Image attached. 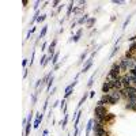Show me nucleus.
Segmentation results:
<instances>
[{
	"mask_svg": "<svg viewBox=\"0 0 136 136\" xmlns=\"http://www.w3.org/2000/svg\"><path fill=\"white\" fill-rule=\"evenodd\" d=\"M65 106H67V102H65V99L63 98V101H61V102H60V108L64 110V108H65Z\"/></svg>",
	"mask_w": 136,
	"mask_h": 136,
	"instance_id": "38",
	"label": "nucleus"
},
{
	"mask_svg": "<svg viewBox=\"0 0 136 136\" xmlns=\"http://www.w3.org/2000/svg\"><path fill=\"white\" fill-rule=\"evenodd\" d=\"M27 64H29V60L27 59H23V61H22V65H23V69L27 68Z\"/></svg>",
	"mask_w": 136,
	"mask_h": 136,
	"instance_id": "37",
	"label": "nucleus"
},
{
	"mask_svg": "<svg viewBox=\"0 0 136 136\" xmlns=\"http://www.w3.org/2000/svg\"><path fill=\"white\" fill-rule=\"evenodd\" d=\"M82 110H78V116H76V120L74 121V128H78L79 127V122H80V118H82Z\"/></svg>",
	"mask_w": 136,
	"mask_h": 136,
	"instance_id": "18",
	"label": "nucleus"
},
{
	"mask_svg": "<svg viewBox=\"0 0 136 136\" xmlns=\"http://www.w3.org/2000/svg\"><path fill=\"white\" fill-rule=\"evenodd\" d=\"M121 83H122V86H124V87L132 86V78H131V75H129L128 72L124 74V75L121 76Z\"/></svg>",
	"mask_w": 136,
	"mask_h": 136,
	"instance_id": "6",
	"label": "nucleus"
},
{
	"mask_svg": "<svg viewBox=\"0 0 136 136\" xmlns=\"http://www.w3.org/2000/svg\"><path fill=\"white\" fill-rule=\"evenodd\" d=\"M93 127H94V118H90L87 121V125H86V132H85L86 136H90V132L93 131Z\"/></svg>",
	"mask_w": 136,
	"mask_h": 136,
	"instance_id": "12",
	"label": "nucleus"
},
{
	"mask_svg": "<svg viewBox=\"0 0 136 136\" xmlns=\"http://www.w3.org/2000/svg\"><path fill=\"white\" fill-rule=\"evenodd\" d=\"M97 55V50H94V52H91V55H90V57L87 59L86 61H85V65H83V68H82V71L79 72V74H86L89 69L93 67V59H94V56Z\"/></svg>",
	"mask_w": 136,
	"mask_h": 136,
	"instance_id": "3",
	"label": "nucleus"
},
{
	"mask_svg": "<svg viewBox=\"0 0 136 136\" xmlns=\"http://www.w3.org/2000/svg\"><path fill=\"white\" fill-rule=\"evenodd\" d=\"M36 30H37V27H32V29H30L29 32H27V36H26L25 41H27V39H30V37H32V34H33L34 32H36Z\"/></svg>",
	"mask_w": 136,
	"mask_h": 136,
	"instance_id": "26",
	"label": "nucleus"
},
{
	"mask_svg": "<svg viewBox=\"0 0 136 136\" xmlns=\"http://www.w3.org/2000/svg\"><path fill=\"white\" fill-rule=\"evenodd\" d=\"M94 78H95V72L93 74V75L90 76V79H89V82H87V87H91L93 86V83H94Z\"/></svg>",
	"mask_w": 136,
	"mask_h": 136,
	"instance_id": "28",
	"label": "nucleus"
},
{
	"mask_svg": "<svg viewBox=\"0 0 136 136\" xmlns=\"http://www.w3.org/2000/svg\"><path fill=\"white\" fill-rule=\"evenodd\" d=\"M22 4H23V7H26V6L29 4V2H27V0H23V2H22Z\"/></svg>",
	"mask_w": 136,
	"mask_h": 136,
	"instance_id": "48",
	"label": "nucleus"
},
{
	"mask_svg": "<svg viewBox=\"0 0 136 136\" xmlns=\"http://www.w3.org/2000/svg\"><path fill=\"white\" fill-rule=\"evenodd\" d=\"M59 6H60V2H59V0H55V2H52V7H53V8H56V7L59 8Z\"/></svg>",
	"mask_w": 136,
	"mask_h": 136,
	"instance_id": "35",
	"label": "nucleus"
},
{
	"mask_svg": "<svg viewBox=\"0 0 136 136\" xmlns=\"http://www.w3.org/2000/svg\"><path fill=\"white\" fill-rule=\"evenodd\" d=\"M56 45H57V39H53V41H52L50 44H49V48H48V55L49 56H53L56 52H55V48H56Z\"/></svg>",
	"mask_w": 136,
	"mask_h": 136,
	"instance_id": "10",
	"label": "nucleus"
},
{
	"mask_svg": "<svg viewBox=\"0 0 136 136\" xmlns=\"http://www.w3.org/2000/svg\"><path fill=\"white\" fill-rule=\"evenodd\" d=\"M113 4H117V6H120V4H124V2H121V0H113Z\"/></svg>",
	"mask_w": 136,
	"mask_h": 136,
	"instance_id": "42",
	"label": "nucleus"
},
{
	"mask_svg": "<svg viewBox=\"0 0 136 136\" xmlns=\"http://www.w3.org/2000/svg\"><path fill=\"white\" fill-rule=\"evenodd\" d=\"M118 49H120V48H118V45L116 44V45H114V48H113V50H112V53H110V59H112V57H114V55L118 52Z\"/></svg>",
	"mask_w": 136,
	"mask_h": 136,
	"instance_id": "29",
	"label": "nucleus"
},
{
	"mask_svg": "<svg viewBox=\"0 0 136 136\" xmlns=\"http://www.w3.org/2000/svg\"><path fill=\"white\" fill-rule=\"evenodd\" d=\"M59 103H60V101H56V102H55L53 105H52V109H55V108H57V106H59Z\"/></svg>",
	"mask_w": 136,
	"mask_h": 136,
	"instance_id": "43",
	"label": "nucleus"
},
{
	"mask_svg": "<svg viewBox=\"0 0 136 136\" xmlns=\"http://www.w3.org/2000/svg\"><path fill=\"white\" fill-rule=\"evenodd\" d=\"M49 135V131L48 129H44V132H42V136H48Z\"/></svg>",
	"mask_w": 136,
	"mask_h": 136,
	"instance_id": "45",
	"label": "nucleus"
},
{
	"mask_svg": "<svg viewBox=\"0 0 136 136\" xmlns=\"http://www.w3.org/2000/svg\"><path fill=\"white\" fill-rule=\"evenodd\" d=\"M60 67H61V63H57V64H56V65H55L53 68H55V71H57V69H59Z\"/></svg>",
	"mask_w": 136,
	"mask_h": 136,
	"instance_id": "44",
	"label": "nucleus"
},
{
	"mask_svg": "<svg viewBox=\"0 0 136 136\" xmlns=\"http://www.w3.org/2000/svg\"><path fill=\"white\" fill-rule=\"evenodd\" d=\"M109 113L108 110V106H101V105H97V106L94 108V118H97L98 121L102 122L103 117L106 116Z\"/></svg>",
	"mask_w": 136,
	"mask_h": 136,
	"instance_id": "2",
	"label": "nucleus"
},
{
	"mask_svg": "<svg viewBox=\"0 0 136 136\" xmlns=\"http://www.w3.org/2000/svg\"><path fill=\"white\" fill-rule=\"evenodd\" d=\"M38 93H39V90H36V91H34V93H33V95H32V105H36V103H37Z\"/></svg>",
	"mask_w": 136,
	"mask_h": 136,
	"instance_id": "24",
	"label": "nucleus"
},
{
	"mask_svg": "<svg viewBox=\"0 0 136 136\" xmlns=\"http://www.w3.org/2000/svg\"><path fill=\"white\" fill-rule=\"evenodd\" d=\"M109 95H110L113 99H116L117 102L122 98V97H121V90H112L110 93H109Z\"/></svg>",
	"mask_w": 136,
	"mask_h": 136,
	"instance_id": "11",
	"label": "nucleus"
},
{
	"mask_svg": "<svg viewBox=\"0 0 136 136\" xmlns=\"http://www.w3.org/2000/svg\"><path fill=\"white\" fill-rule=\"evenodd\" d=\"M79 135V128H75V132H74V136H78Z\"/></svg>",
	"mask_w": 136,
	"mask_h": 136,
	"instance_id": "47",
	"label": "nucleus"
},
{
	"mask_svg": "<svg viewBox=\"0 0 136 136\" xmlns=\"http://www.w3.org/2000/svg\"><path fill=\"white\" fill-rule=\"evenodd\" d=\"M39 4H41V2H39V0H37V2L34 3V11H38V7H39Z\"/></svg>",
	"mask_w": 136,
	"mask_h": 136,
	"instance_id": "39",
	"label": "nucleus"
},
{
	"mask_svg": "<svg viewBox=\"0 0 136 136\" xmlns=\"http://www.w3.org/2000/svg\"><path fill=\"white\" fill-rule=\"evenodd\" d=\"M87 53H89V49H85V52H83V53L80 55V57H79V61H78V64H82L83 61H86L87 59Z\"/></svg>",
	"mask_w": 136,
	"mask_h": 136,
	"instance_id": "20",
	"label": "nucleus"
},
{
	"mask_svg": "<svg viewBox=\"0 0 136 136\" xmlns=\"http://www.w3.org/2000/svg\"><path fill=\"white\" fill-rule=\"evenodd\" d=\"M129 50H132V52H136V41L131 44V46H129Z\"/></svg>",
	"mask_w": 136,
	"mask_h": 136,
	"instance_id": "34",
	"label": "nucleus"
},
{
	"mask_svg": "<svg viewBox=\"0 0 136 136\" xmlns=\"http://www.w3.org/2000/svg\"><path fill=\"white\" fill-rule=\"evenodd\" d=\"M89 19H90V18H89V14H85V15L82 16V18L78 19V23H79V25H86Z\"/></svg>",
	"mask_w": 136,
	"mask_h": 136,
	"instance_id": "19",
	"label": "nucleus"
},
{
	"mask_svg": "<svg viewBox=\"0 0 136 136\" xmlns=\"http://www.w3.org/2000/svg\"><path fill=\"white\" fill-rule=\"evenodd\" d=\"M135 71H136V65H135Z\"/></svg>",
	"mask_w": 136,
	"mask_h": 136,
	"instance_id": "51",
	"label": "nucleus"
},
{
	"mask_svg": "<svg viewBox=\"0 0 136 136\" xmlns=\"http://www.w3.org/2000/svg\"><path fill=\"white\" fill-rule=\"evenodd\" d=\"M101 90H102V94H109L112 91V87H110V83L109 82H103L102 87H101Z\"/></svg>",
	"mask_w": 136,
	"mask_h": 136,
	"instance_id": "13",
	"label": "nucleus"
},
{
	"mask_svg": "<svg viewBox=\"0 0 136 136\" xmlns=\"http://www.w3.org/2000/svg\"><path fill=\"white\" fill-rule=\"evenodd\" d=\"M41 48H42V49H41V50H48V49H46V48H49V45H48V42H44Z\"/></svg>",
	"mask_w": 136,
	"mask_h": 136,
	"instance_id": "41",
	"label": "nucleus"
},
{
	"mask_svg": "<svg viewBox=\"0 0 136 136\" xmlns=\"http://www.w3.org/2000/svg\"><path fill=\"white\" fill-rule=\"evenodd\" d=\"M95 20H97V19H95V16H93V18H90L89 20H87V23H86V27H87V29H91V27L94 26Z\"/></svg>",
	"mask_w": 136,
	"mask_h": 136,
	"instance_id": "23",
	"label": "nucleus"
},
{
	"mask_svg": "<svg viewBox=\"0 0 136 136\" xmlns=\"http://www.w3.org/2000/svg\"><path fill=\"white\" fill-rule=\"evenodd\" d=\"M133 112H136V102H135V105H133Z\"/></svg>",
	"mask_w": 136,
	"mask_h": 136,
	"instance_id": "50",
	"label": "nucleus"
},
{
	"mask_svg": "<svg viewBox=\"0 0 136 136\" xmlns=\"http://www.w3.org/2000/svg\"><path fill=\"white\" fill-rule=\"evenodd\" d=\"M53 82H55V76H52V78L49 79V82H48V85H46V90H48V91H50L52 86H53Z\"/></svg>",
	"mask_w": 136,
	"mask_h": 136,
	"instance_id": "25",
	"label": "nucleus"
},
{
	"mask_svg": "<svg viewBox=\"0 0 136 136\" xmlns=\"http://www.w3.org/2000/svg\"><path fill=\"white\" fill-rule=\"evenodd\" d=\"M89 94H90V98H94V95H95V91L93 90V91H90Z\"/></svg>",
	"mask_w": 136,
	"mask_h": 136,
	"instance_id": "46",
	"label": "nucleus"
},
{
	"mask_svg": "<svg viewBox=\"0 0 136 136\" xmlns=\"http://www.w3.org/2000/svg\"><path fill=\"white\" fill-rule=\"evenodd\" d=\"M68 136H71V135H69V133H68Z\"/></svg>",
	"mask_w": 136,
	"mask_h": 136,
	"instance_id": "52",
	"label": "nucleus"
},
{
	"mask_svg": "<svg viewBox=\"0 0 136 136\" xmlns=\"http://www.w3.org/2000/svg\"><path fill=\"white\" fill-rule=\"evenodd\" d=\"M34 57H36V49H33V52H32V59H30V67H32L33 63H34Z\"/></svg>",
	"mask_w": 136,
	"mask_h": 136,
	"instance_id": "31",
	"label": "nucleus"
},
{
	"mask_svg": "<svg viewBox=\"0 0 136 136\" xmlns=\"http://www.w3.org/2000/svg\"><path fill=\"white\" fill-rule=\"evenodd\" d=\"M74 2H69V4L67 6V16H65V19L67 18H69V16H71V14H72V11H74Z\"/></svg>",
	"mask_w": 136,
	"mask_h": 136,
	"instance_id": "17",
	"label": "nucleus"
},
{
	"mask_svg": "<svg viewBox=\"0 0 136 136\" xmlns=\"http://www.w3.org/2000/svg\"><path fill=\"white\" fill-rule=\"evenodd\" d=\"M87 98H90V94H89V93H85V95H83V97L80 98V101H79V103H78V108H80L82 105L86 102V99H87Z\"/></svg>",
	"mask_w": 136,
	"mask_h": 136,
	"instance_id": "22",
	"label": "nucleus"
},
{
	"mask_svg": "<svg viewBox=\"0 0 136 136\" xmlns=\"http://www.w3.org/2000/svg\"><path fill=\"white\" fill-rule=\"evenodd\" d=\"M48 103H49V102H48V98H46L45 102H44V105H42V112H45L46 109H48Z\"/></svg>",
	"mask_w": 136,
	"mask_h": 136,
	"instance_id": "36",
	"label": "nucleus"
},
{
	"mask_svg": "<svg viewBox=\"0 0 136 136\" xmlns=\"http://www.w3.org/2000/svg\"><path fill=\"white\" fill-rule=\"evenodd\" d=\"M39 16H41V11H36V14H34V16H33V18H32V20H30V23H29V26H33V23H34V22H37V19L39 18Z\"/></svg>",
	"mask_w": 136,
	"mask_h": 136,
	"instance_id": "21",
	"label": "nucleus"
},
{
	"mask_svg": "<svg viewBox=\"0 0 136 136\" xmlns=\"http://www.w3.org/2000/svg\"><path fill=\"white\" fill-rule=\"evenodd\" d=\"M48 27H49L48 25H44V26H42V30H41V33H39L38 38H37V44H38V41H39V39H41V38H44V37L46 36V33H48Z\"/></svg>",
	"mask_w": 136,
	"mask_h": 136,
	"instance_id": "15",
	"label": "nucleus"
},
{
	"mask_svg": "<svg viewBox=\"0 0 136 136\" xmlns=\"http://www.w3.org/2000/svg\"><path fill=\"white\" fill-rule=\"evenodd\" d=\"M61 10H63V4H61V6H59V8H57V14H59Z\"/></svg>",
	"mask_w": 136,
	"mask_h": 136,
	"instance_id": "49",
	"label": "nucleus"
},
{
	"mask_svg": "<svg viewBox=\"0 0 136 136\" xmlns=\"http://www.w3.org/2000/svg\"><path fill=\"white\" fill-rule=\"evenodd\" d=\"M121 76H122V72H121V68H120V65H118V63H113L112 67H110V71H109V74L106 75V82L114 80V79H120Z\"/></svg>",
	"mask_w": 136,
	"mask_h": 136,
	"instance_id": "1",
	"label": "nucleus"
},
{
	"mask_svg": "<svg viewBox=\"0 0 136 136\" xmlns=\"http://www.w3.org/2000/svg\"><path fill=\"white\" fill-rule=\"evenodd\" d=\"M59 56H60V53H59V52H56L55 56H53V60H52V64H53V65L57 64V61H59Z\"/></svg>",
	"mask_w": 136,
	"mask_h": 136,
	"instance_id": "27",
	"label": "nucleus"
},
{
	"mask_svg": "<svg viewBox=\"0 0 136 136\" xmlns=\"http://www.w3.org/2000/svg\"><path fill=\"white\" fill-rule=\"evenodd\" d=\"M114 120H116V114H113V113H110V112H109L108 114L103 117L102 122H103L105 125H112L113 122H114Z\"/></svg>",
	"mask_w": 136,
	"mask_h": 136,
	"instance_id": "7",
	"label": "nucleus"
},
{
	"mask_svg": "<svg viewBox=\"0 0 136 136\" xmlns=\"http://www.w3.org/2000/svg\"><path fill=\"white\" fill-rule=\"evenodd\" d=\"M45 19H46V15H45V14H42V15L37 19V23H42V22L45 20Z\"/></svg>",
	"mask_w": 136,
	"mask_h": 136,
	"instance_id": "32",
	"label": "nucleus"
},
{
	"mask_svg": "<svg viewBox=\"0 0 136 136\" xmlns=\"http://www.w3.org/2000/svg\"><path fill=\"white\" fill-rule=\"evenodd\" d=\"M97 105H101V106H108V105H110V97H109V94H102V97H101V99L97 102Z\"/></svg>",
	"mask_w": 136,
	"mask_h": 136,
	"instance_id": "8",
	"label": "nucleus"
},
{
	"mask_svg": "<svg viewBox=\"0 0 136 136\" xmlns=\"http://www.w3.org/2000/svg\"><path fill=\"white\" fill-rule=\"evenodd\" d=\"M32 120H33V112H30L29 116H27V124H26L25 131H23V136H29L30 135V131H32V128H33Z\"/></svg>",
	"mask_w": 136,
	"mask_h": 136,
	"instance_id": "5",
	"label": "nucleus"
},
{
	"mask_svg": "<svg viewBox=\"0 0 136 136\" xmlns=\"http://www.w3.org/2000/svg\"><path fill=\"white\" fill-rule=\"evenodd\" d=\"M82 34H83V29H79L78 32H76V34H75V36H72V37H71V39H69V42H71V41H74V42H78L79 39H80Z\"/></svg>",
	"mask_w": 136,
	"mask_h": 136,
	"instance_id": "14",
	"label": "nucleus"
},
{
	"mask_svg": "<svg viewBox=\"0 0 136 136\" xmlns=\"http://www.w3.org/2000/svg\"><path fill=\"white\" fill-rule=\"evenodd\" d=\"M78 85V79H75V80H74L71 85H68L67 87H65V91H64V99H67V98H69L72 95V93H74V87H75Z\"/></svg>",
	"mask_w": 136,
	"mask_h": 136,
	"instance_id": "4",
	"label": "nucleus"
},
{
	"mask_svg": "<svg viewBox=\"0 0 136 136\" xmlns=\"http://www.w3.org/2000/svg\"><path fill=\"white\" fill-rule=\"evenodd\" d=\"M64 116V118L63 120L60 121V125H61V128H65V127H67V124H68V120H69V116H68V113H65V114H63Z\"/></svg>",
	"mask_w": 136,
	"mask_h": 136,
	"instance_id": "16",
	"label": "nucleus"
},
{
	"mask_svg": "<svg viewBox=\"0 0 136 136\" xmlns=\"http://www.w3.org/2000/svg\"><path fill=\"white\" fill-rule=\"evenodd\" d=\"M27 75H29V68H25L23 69V79L27 78Z\"/></svg>",
	"mask_w": 136,
	"mask_h": 136,
	"instance_id": "40",
	"label": "nucleus"
},
{
	"mask_svg": "<svg viewBox=\"0 0 136 136\" xmlns=\"http://www.w3.org/2000/svg\"><path fill=\"white\" fill-rule=\"evenodd\" d=\"M131 19H132V16H128V18H127V19H125V22H124V25H122V29H125V27H127V25H128V23H129V22H131Z\"/></svg>",
	"mask_w": 136,
	"mask_h": 136,
	"instance_id": "33",
	"label": "nucleus"
},
{
	"mask_svg": "<svg viewBox=\"0 0 136 136\" xmlns=\"http://www.w3.org/2000/svg\"><path fill=\"white\" fill-rule=\"evenodd\" d=\"M44 120V112H38L37 114H36V120H34V124H33V128L34 129H37L39 124H41V121Z\"/></svg>",
	"mask_w": 136,
	"mask_h": 136,
	"instance_id": "9",
	"label": "nucleus"
},
{
	"mask_svg": "<svg viewBox=\"0 0 136 136\" xmlns=\"http://www.w3.org/2000/svg\"><path fill=\"white\" fill-rule=\"evenodd\" d=\"M48 56H49V55H44L42 57H41V60H39V65H41V67H44V64H45V61H46V59H48Z\"/></svg>",
	"mask_w": 136,
	"mask_h": 136,
	"instance_id": "30",
	"label": "nucleus"
}]
</instances>
